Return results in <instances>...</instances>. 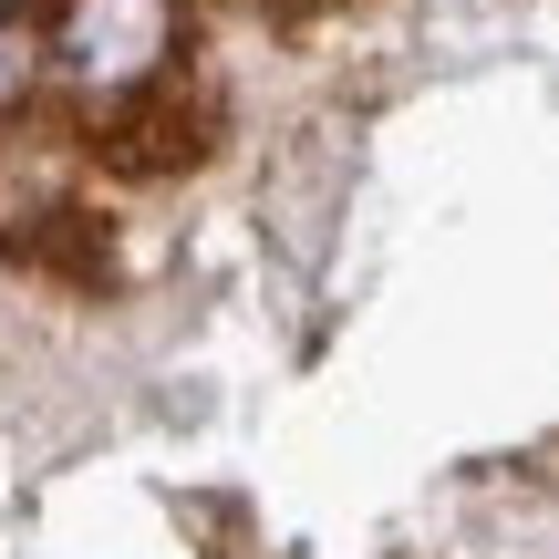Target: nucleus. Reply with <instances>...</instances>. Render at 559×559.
<instances>
[{
    "mask_svg": "<svg viewBox=\"0 0 559 559\" xmlns=\"http://www.w3.org/2000/svg\"><path fill=\"white\" fill-rule=\"evenodd\" d=\"M166 52H177V0H62L52 62L83 94H135L166 73Z\"/></svg>",
    "mask_w": 559,
    "mask_h": 559,
    "instance_id": "nucleus-1",
    "label": "nucleus"
},
{
    "mask_svg": "<svg viewBox=\"0 0 559 559\" xmlns=\"http://www.w3.org/2000/svg\"><path fill=\"white\" fill-rule=\"evenodd\" d=\"M124 166H166V156H198V115H177V104H145L135 124H124V145H115Z\"/></svg>",
    "mask_w": 559,
    "mask_h": 559,
    "instance_id": "nucleus-2",
    "label": "nucleus"
},
{
    "mask_svg": "<svg viewBox=\"0 0 559 559\" xmlns=\"http://www.w3.org/2000/svg\"><path fill=\"white\" fill-rule=\"evenodd\" d=\"M32 73H41V32H32L21 11H0V115L32 94Z\"/></svg>",
    "mask_w": 559,
    "mask_h": 559,
    "instance_id": "nucleus-3",
    "label": "nucleus"
}]
</instances>
